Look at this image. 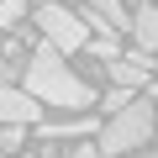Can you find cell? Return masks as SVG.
I'll use <instances>...</instances> for the list:
<instances>
[{"instance_id": "30bf717a", "label": "cell", "mask_w": 158, "mask_h": 158, "mask_svg": "<svg viewBox=\"0 0 158 158\" xmlns=\"http://www.w3.org/2000/svg\"><path fill=\"white\" fill-rule=\"evenodd\" d=\"M27 21V0H0V32H16Z\"/></svg>"}, {"instance_id": "52a82bcc", "label": "cell", "mask_w": 158, "mask_h": 158, "mask_svg": "<svg viewBox=\"0 0 158 158\" xmlns=\"http://www.w3.org/2000/svg\"><path fill=\"white\" fill-rule=\"evenodd\" d=\"M132 42L148 48V53H158V0H148V6L132 11Z\"/></svg>"}, {"instance_id": "7a4b0ae2", "label": "cell", "mask_w": 158, "mask_h": 158, "mask_svg": "<svg viewBox=\"0 0 158 158\" xmlns=\"http://www.w3.org/2000/svg\"><path fill=\"white\" fill-rule=\"evenodd\" d=\"M153 127H158V116H153V100H127L121 111H111L106 116V127H100V153L106 158H127V153H137V148H148L153 142Z\"/></svg>"}, {"instance_id": "8fae6325", "label": "cell", "mask_w": 158, "mask_h": 158, "mask_svg": "<svg viewBox=\"0 0 158 158\" xmlns=\"http://www.w3.org/2000/svg\"><path fill=\"white\" fill-rule=\"evenodd\" d=\"M132 95H137V90H121V85H111V95H100V106H106V111H121Z\"/></svg>"}, {"instance_id": "5bb4252c", "label": "cell", "mask_w": 158, "mask_h": 158, "mask_svg": "<svg viewBox=\"0 0 158 158\" xmlns=\"http://www.w3.org/2000/svg\"><path fill=\"white\" fill-rule=\"evenodd\" d=\"M153 137H158V127H153Z\"/></svg>"}, {"instance_id": "4fadbf2b", "label": "cell", "mask_w": 158, "mask_h": 158, "mask_svg": "<svg viewBox=\"0 0 158 158\" xmlns=\"http://www.w3.org/2000/svg\"><path fill=\"white\" fill-rule=\"evenodd\" d=\"M21 69H27V63H6V58H0V85H16Z\"/></svg>"}, {"instance_id": "7c38bea8", "label": "cell", "mask_w": 158, "mask_h": 158, "mask_svg": "<svg viewBox=\"0 0 158 158\" xmlns=\"http://www.w3.org/2000/svg\"><path fill=\"white\" fill-rule=\"evenodd\" d=\"M69 158H106L95 137H79V148H69Z\"/></svg>"}, {"instance_id": "3957f363", "label": "cell", "mask_w": 158, "mask_h": 158, "mask_svg": "<svg viewBox=\"0 0 158 158\" xmlns=\"http://www.w3.org/2000/svg\"><path fill=\"white\" fill-rule=\"evenodd\" d=\"M32 21H37L42 42H53L58 53H79V48L90 42V21L79 16V11H69V6H58V0H42V6L32 11Z\"/></svg>"}, {"instance_id": "277c9868", "label": "cell", "mask_w": 158, "mask_h": 158, "mask_svg": "<svg viewBox=\"0 0 158 158\" xmlns=\"http://www.w3.org/2000/svg\"><path fill=\"white\" fill-rule=\"evenodd\" d=\"M0 121L37 127V121H42V100H37L27 85H0Z\"/></svg>"}, {"instance_id": "8992f818", "label": "cell", "mask_w": 158, "mask_h": 158, "mask_svg": "<svg viewBox=\"0 0 158 158\" xmlns=\"http://www.w3.org/2000/svg\"><path fill=\"white\" fill-rule=\"evenodd\" d=\"M106 74H111V85H121V90H142L148 74H153V53H148V48H132V53L111 58Z\"/></svg>"}, {"instance_id": "6da1fadb", "label": "cell", "mask_w": 158, "mask_h": 158, "mask_svg": "<svg viewBox=\"0 0 158 158\" xmlns=\"http://www.w3.org/2000/svg\"><path fill=\"white\" fill-rule=\"evenodd\" d=\"M21 85H27L42 106H58V111H90V106H100V95L63 63V53H58L53 42H37V48H32V58H27V69H21Z\"/></svg>"}, {"instance_id": "5b68a950", "label": "cell", "mask_w": 158, "mask_h": 158, "mask_svg": "<svg viewBox=\"0 0 158 158\" xmlns=\"http://www.w3.org/2000/svg\"><path fill=\"white\" fill-rule=\"evenodd\" d=\"M37 137H42V142H79V137H100V121H95V111H69L63 121H37Z\"/></svg>"}, {"instance_id": "ba28073f", "label": "cell", "mask_w": 158, "mask_h": 158, "mask_svg": "<svg viewBox=\"0 0 158 158\" xmlns=\"http://www.w3.org/2000/svg\"><path fill=\"white\" fill-rule=\"evenodd\" d=\"M85 11L100 16L111 32H132V11H127V0H85Z\"/></svg>"}, {"instance_id": "9c48e42d", "label": "cell", "mask_w": 158, "mask_h": 158, "mask_svg": "<svg viewBox=\"0 0 158 158\" xmlns=\"http://www.w3.org/2000/svg\"><path fill=\"white\" fill-rule=\"evenodd\" d=\"M90 58H100V63H111V58H121V42H116V32H95L90 42Z\"/></svg>"}]
</instances>
